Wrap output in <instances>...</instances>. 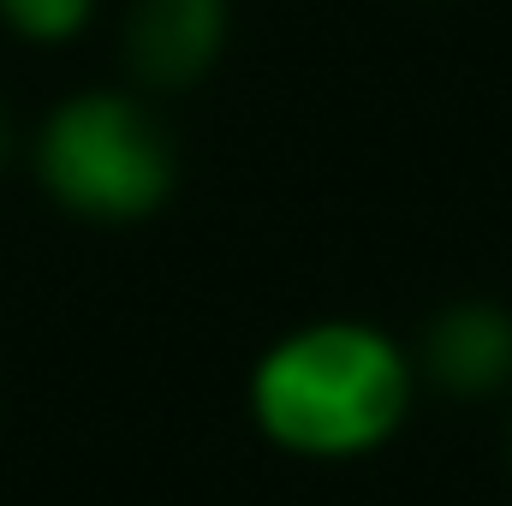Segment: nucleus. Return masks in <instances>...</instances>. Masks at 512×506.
Wrapping results in <instances>:
<instances>
[{"label":"nucleus","instance_id":"nucleus-3","mask_svg":"<svg viewBox=\"0 0 512 506\" xmlns=\"http://www.w3.org/2000/svg\"><path fill=\"white\" fill-rule=\"evenodd\" d=\"M227 48V0H137L126 18V60L149 90L197 84Z\"/></svg>","mask_w":512,"mask_h":506},{"label":"nucleus","instance_id":"nucleus-1","mask_svg":"<svg viewBox=\"0 0 512 506\" xmlns=\"http://www.w3.org/2000/svg\"><path fill=\"white\" fill-rule=\"evenodd\" d=\"M411 411V358L370 322H310L262 352L256 429L304 459L376 453Z\"/></svg>","mask_w":512,"mask_h":506},{"label":"nucleus","instance_id":"nucleus-6","mask_svg":"<svg viewBox=\"0 0 512 506\" xmlns=\"http://www.w3.org/2000/svg\"><path fill=\"white\" fill-rule=\"evenodd\" d=\"M12 155V120H6V108H0V161Z\"/></svg>","mask_w":512,"mask_h":506},{"label":"nucleus","instance_id":"nucleus-4","mask_svg":"<svg viewBox=\"0 0 512 506\" xmlns=\"http://www.w3.org/2000/svg\"><path fill=\"white\" fill-rule=\"evenodd\" d=\"M423 364L435 387L459 393V399H483L512 381V316L501 304L465 298L453 310L435 316L429 340H423Z\"/></svg>","mask_w":512,"mask_h":506},{"label":"nucleus","instance_id":"nucleus-2","mask_svg":"<svg viewBox=\"0 0 512 506\" xmlns=\"http://www.w3.org/2000/svg\"><path fill=\"white\" fill-rule=\"evenodd\" d=\"M42 191L84 221H143L179 185V155L161 120L120 90L66 96L36 137Z\"/></svg>","mask_w":512,"mask_h":506},{"label":"nucleus","instance_id":"nucleus-5","mask_svg":"<svg viewBox=\"0 0 512 506\" xmlns=\"http://www.w3.org/2000/svg\"><path fill=\"white\" fill-rule=\"evenodd\" d=\"M96 18V0H0V24L24 42H72Z\"/></svg>","mask_w":512,"mask_h":506}]
</instances>
